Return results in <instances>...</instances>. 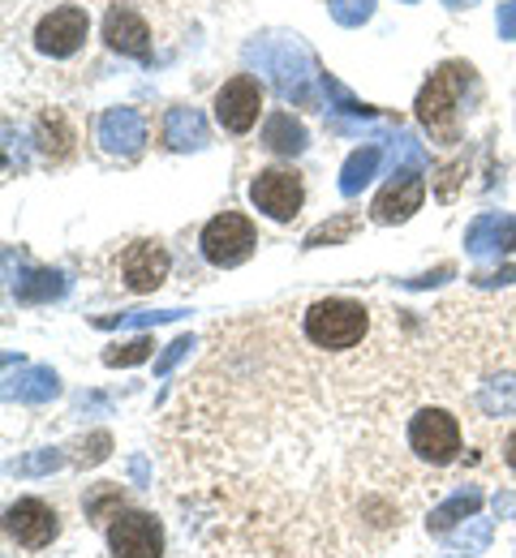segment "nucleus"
Masks as SVG:
<instances>
[{
  "label": "nucleus",
  "mask_w": 516,
  "mask_h": 558,
  "mask_svg": "<svg viewBox=\"0 0 516 558\" xmlns=\"http://www.w3.org/2000/svg\"><path fill=\"white\" fill-rule=\"evenodd\" d=\"M370 331V310L362 301H349V296H327V301H314L305 314H301V336L323 352H349L367 340Z\"/></svg>",
  "instance_id": "f257e3e1"
},
{
  "label": "nucleus",
  "mask_w": 516,
  "mask_h": 558,
  "mask_svg": "<svg viewBox=\"0 0 516 558\" xmlns=\"http://www.w3.org/2000/svg\"><path fill=\"white\" fill-rule=\"evenodd\" d=\"M473 86V65L465 61H443L440 70L427 77V86L418 90V121L435 134L440 142L456 138V108H460V90Z\"/></svg>",
  "instance_id": "f03ea898"
},
{
  "label": "nucleus",
  "mask_w": 516,
  "mask_h": 558,
  "mask_svg": "<svg viewBox=\"0 0 516 558\" xmlns=\"http://www.w3.org/2000/svg\"><path fill=\"white\" fill-rule=\"evenodd\" d=\"M405 438H409V451L431 464V469H447L456 464L460 447H465V434H460V421L452 417L447 409H422L413 413L405 425Z\"/></svg>",
  "instance_id": "7ed1b4c3"
},
{
  "label": "nucleus",
  "mask_w": 516,
  "mask_h": 558,
  "mask_svg": "<svg viewBox=\"0 0 516 558\" xmlns=\"http://www.w3.org/2000/svg\"><path fill=\"white\" fill-rule=\"evenodd\" d=\"M199 245H203V258H207L212 267H241V263L254 254L259 236H254V223H250L245 215L224 210V215H216V219L203 228Z\"/></svg>",
  "instance_id": "20e7f679"
},
{
  "label": "nucleus",
  "mask_w": 516,
  "mask_h": 558,
  "mask_svg": "<svg viewBox=\"0 0 516 558\" xmlns=\"http://www.w3.org/2000/svg\"><path fill=\"white\" fill-rule=\"evenodd\" d=\"M250 203L276 223H293L305 203V181L297 168H263L250 181Z\"/></svg>",
  "instance_id": "39448f33"
},
{
  "label": "nucleus",
  "mask_w": 516,
  "mask_h": 558,
  "mask_svg": "<svg viewBox=\"0 0 516 558\" xmlns=\"http://www.w3.org/2000/svg\"><path fill=\"white\" fill-rule=\"evenodd\" d=\"M86 35H91L86 9L61 4V9H52V13L39 17V26H35V48H39L44 57H52V61H65V57H74L77 48L86 44Z\"/></svg>",
  "instance_id": "423d86ee"
},
{
  "label": "nucleus",
  "mask_w": 516,
  "mask_h": 558,
  "mask_svg": "<svg viewBox=\"0 0 516 558\" xmlns=\"http://www.w3.org/2000/svg\"><path fill=\"white\" fill-rule=\"evenodd\" d=\"M259 112H263V82L259 77L237 73V77H228L220 90H216V121H220V130H228V134L254 130Z\"/></svg>",
  "instance_id": "0eeeda50"
},
{
  "label": "nucleus",
  "mask_w": 516,
  "mask_h": 558,
  "mask_svg": "<svg viewBox=\"0 0 516 558\" xmlns=\"http://www.w3.org/2000/svg\"><path fill=\"white\" fill-rule=\"evenodd\" d=\"M108 546L117 558H159L164 555L159 520L147 511H117L108 524Z\"/></svg>",
  "instance_id": "6e6552de"
},
{
  "label": "nucleus",
  "mask_w": 516,
  "mask_h": 558,
  "mask_svg": "<svg viewBox=\"0 0 516 558\" xmlns=\"http://www.w3.org/2000/svg\"><path fill=\"white\" fill-rule=\"evenodd\" d=\"M4 529H9V537H13L17 546L44 550V546L61 533V515H57L44 498H17V502L9 507V515H4Z\"/></svg>",
  "instance_id": "1a4fd4ad"
},
{
  "label": "nucleus",
  "mask_w": 516,
  "mask_h": 558,
  "mask_svg": "<svg viewBox=\"0 0 516 558\" xmlns=\"http://www.w3.org/2000/svg\"><path fill=\"white\" fill-rule=\"evenodd\" d=\"M104 44L112 48V52H121V57H134V61H143L151 65L155 57H151V31L147 22L130 9V4H112L108 13H104Z\"/></svg>",
  "instance_id": "9d476101"
},
{
  "label": "nucleus",
  "mask_w": 516,
  "mask_h": 558,
  "mask_svg": "<svg viewBox=\"0 0 516 558\" xmlns=\"http://www.w3.org/2000/svg\"><path fill=\"white\" fill-rule=\"evenodd\" d=\"M422 198H427V181H422V172H413V168H405V172H396L387 185H383V194L374 198V223H400V219H409L413 210L422 207Z\"/></svg>",
  "instance_id": "9b49d317"
},
{
  "label": "nucleus",
  "mask_w": 516,
  "mask_h": 558,
  "mask_svg": "<svg viewBox=\"0 0 516 558\" xmlns=\"http://www.w3.org/2000/svg\"><path fill=\"white\" fill-rule=\"evenodd\" d=\"M121 276L130 292H155L168 276V250L159 241H134L121 254Z\"/></svg>",
  "instance_id": "f8f14e48"
},
{
  "label": "nucleus",
  "mask_w": 516,
  "mask_h": 558,
  "mask_svg": "<svg viewBox=\"0 0 516 558\" xmlns=\"http://www.w3.org/2000/svg\"><path fill=\"white\" fill-rule=\"evenodd\" d=\"M99 142L112 150V155H139L143 142H147V125L134 108H108L99 117Z\"/></svg>",
  "instance_id": "ddd939ff"
},
{
  "label": "nucleus",
  "mask_w": 516,
  "mask_h": 558,
  "mask_svg": "<svg viewBox=\"0 0 516 558\" xmlns=\"http://www.w3.org/2000/svg\"><path fill=\"white\" fill-rule=\"evenodd\" d=\"M305 70H310V57H305L297 44L280 48L276 57H267V73H276L280 95H285V99H297V104H314V90H310V82H305Z\"/></svg>",
  "instance_id": "4468645a"
},
{
  "label": "nucleus",
  "mask_w": 516,
  "mask_h": 558,
  "mask_svg": "<svg viewBox=\"0 0 516 558\" xmlns=\"http://www.w3.org/2000/svg\"><path fill=\"white\" fill-rule=\"evenodd\" d=\"M35 142H39V155L48 163H65L74 155V130H70L65 112H44L35 125Z\"/></svg>",
  "instance_id": "2eb2a0df"
},
{
  "label": "nucleus",
  "mask_w": 516,
  "mask_h": 558,
  "mask_svg": "<svg viewBox=\"0 0 516 558\" xmlns=\"http://www.w3.org/2000/svg\"><path fill=\"white\" fill-rule=\"evenodd\" d=\"M164 138L172 150H194L207 142V121L199 108H172L168 121H164Z\"/></svg>",
  "instance_id": "dca6fc26"
},
{
  "label": "nucleus",
  "mask_w": 516,
  "mask_h": 558,
  "mask_svg": "<svg viewBox=\"0 0 516 558\" xmlns=\"http://www.w3.org/2000/svg\"><path fill=\"white\" fill-rule=\"evenodd\" d=\"M263 146L276 150V155H297L305 146V125L293 112H272L267 125H263Z\"/></svg>",
  "instance_id": "f3484780"
},
{
  "label": "nucleus",
  "mask_w": 516,
  "mask_h": 558,
  "mask_svg": "<svg viewBox=\"0 0 516 558\" xmlns=\"http://www.w3.org/2000/svg\"><path fill=\"white\" fill-rule=\"evenodd\" d=\"M469 250H473V254H487V250H516V219L482 215V219L469 228Z\"/></svg>",
  "instance_id": "a211bd4d"
},
{
  "label": "nucleus",
  "mask_w": 516,
  "mask_h": 558,
  "mask_svg": "<svg viewBox=\"0 0 516 558\" xmlns=\"http://www.w3.org/2000/svg\"><path fill=\"white\" fill-rule=\"evenodd\" d=\"M379 163H383V150H379V146H362V150H353V155H349V163H345V172H340V194H358L370 177H374V168H379Z\"/></svg>",
  "instance_id": "6ab92c4d"
},
{
  "label": "nucleus",
  "mask_w": 516,
  "mask_h": 558,
  "mask_svg": "<svg viewBox=\"0 0 516 558\" xmlns=\"http://www.w3.org/2000/svg\"><path fill=\"white\" fill-rule=\"evenodd\" d=\"M61 292H65V276L61 271H39V276H31V283H17L22 301H48V296H61Z\"/></svg>",
  "instance_id": "aec40b11"
},
{
  "label": "nucleus",
  "mask_w": 516,
  "mask_h": 558,
  "mask_svg": "<svg viewBox=\"0 0 516 558\" xmlns=\"http://www.w3.org/2000/svg\"><path fill=\"white\" fill-rule=\"evenodd\" d=\"M319 77H323V86H327V95L336 99V108H340V112H349V117H367V121H370V117H379L370 104L353 99V95H349V86H345V82H336L332 73H319Z\"/></svg>",
  "instance_id": "412c9836"
},
{
  "label": "nucleus",
  "mask_w": 516,
  "mask_h": 558,
  "mask_svg": "<svg viewBox=\"0 0 516 558\" xmlns=\"http://www.w3.org/2000/svg\"><path fill=\"white\" fill-rule=\"evenodd\" d=\"M327 9H332V17L340 26H362L374 13V0H327Z\"/></svg>",
  "instance_id": "4be33fe9"
},
{
  "label": "nucleus",
  "mask_w": 516,
  "mask_h": 558,
  "mask_svg": "<svg viewBox=\"0 0 516 558\" xmlns=\"http://www.w3.org/2000/svg\"><path fill=\"white\" fill-rule=\"evenodd\" d=\"M151 349H155V344H151L147 336H139V340H130V344L108 349V352H104V361H108V365H134V361H147Z\"/></svg>",
  "instance_id": "5701e85b"
},
{
  "label": "nucleus",
  "mask_w": 516,
  "mask_h": 558,
  "mask_svg": "<svg viewBox=\"0 0 516 558\" xmlns=\"http://www.w3.org/2000/svg\"><path fill=\"white\" fill-rule=\"evenodd\" d=\"M353 223H358V219H349V215H345L340 223H332V228H319V232L310 236V245H323V241H340V236H349V232H353Z\"/></svg>",
  "instance_id": "b1692460"
},
{
  "label": "nucleus",
  "mask_w": 516,
  "mask_h": 558,
  "mask_svg": "<svg viewBox=\"0 0 516 558\" xmlns=\"http://www.w3.org/2000/svg\"><path fill=\"white\" fill-rule=\"evenodd\" d=\"M500 39H516V0L500 4Z\"/></svg>",
  "instance_id": "393cba45"
},
{
  "label": "nucleus",
  "mask_w": 516,
  "mask_h": 558,
  "mask_svg": "<svg viewBox=\"0 0 516 558\" xmlns=\"http://www.w3.org/2000/svg\"><path fill=\"white\" fill-rule=\"evenodd\" d=\"M190 349H194L190 340H177V344H168V352L159 356V369H168V365H177V361H181V356H185V352H190Z\"/></svg>",
  "instance_id": "a878e982"
},
{
  "label": "nucleus",
  "mask_w": 516,
  "mask_h": 558,
  "mask_svg": "<svg viewBox=\"0 0 516 558\" xmlns=\"http://www.w3.org/2000/svg\"><path fill=\"white\" fill-rule=\"evenodd\" d=\"M504 464H508V469L516 473V429L508 434V438H504Z\"/></svg>",
  "instance_id": "bb28decb"
},
{
  "label": "nucleus",
  "mask_w": 516,
  "mask_h": 558,
  "mask_svg": "<svg viewBox=\"0 0 516 558\" xmlns=\"http://www.w3.org/2000/svg\"><path fill=\"white\" fill-rule=\"evenodd\" d=\"M447 9H469V4H478V0H443Z\"/></svg>",
  "instance_id": "cd10ccee"
},
{
  "label": "nucleus",
  "mask_w": 516,
  "mask_h": 558,
  "mask_svg": "<svg viewBox=\"0 0 516 558\" xmlns=\"http://www.w3.org/2000/svg\"><path fill=\"white\" fill-rule=\"evenodd\" d=\"M405 4H418V0H405Z\"/></svg>",
  "instance_id": "c85d7f7f"
}]
</instances>
